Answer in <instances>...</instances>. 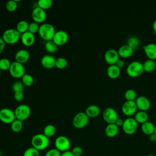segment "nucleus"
Returning <instances> with one entry per match:
<instances>
[{
    "mask_svg": "<svg viewBox=\"0 0 156 156\" xmlns=\"http://www.w3.org/2000/svg\"><path fill=\"white\" fill-rule=\"evenodd\" d=\"M57 45L53 41V40L47 41L44 44V48L46 51L51 54L54 53L57 50Z\"/></svg>",
    "mask_w": 156,
    "mask_h": 156,
    "instance_id": "obj_30",
    "label": "nucleus"
},
{
    "mask_svg": "<svg viewBox=\"0 0 156 156\" xmlns=\"http://www.w3.org/2000/svg\"><path fill=\"white\" fill-rule=\"evenodd\" d=\"M89 117L84 112H78L73 119V125L75 128L82 129L88 123Z\"/></svg>",
    "mask_w": 156,
    "mask_h": 156,
    "instance_id": "obj_6",
    "label": "nucleus"
},
{
    "mask_svg": "<svg viewBox=\"0 0 156 156\" xmlns=\"http://www.w3.org/2000/svg\"><path fill=\"white\" fill-rule=\"evenodd\" d=\"M62 152H60L56 148H52L48 150L44 156H61Z\"/></svg>",
    "mask_w": 156,
    "mask_h": 156,
    "instance_id": "obj_42",
    "label": "nucleus"
},
{
    "mask_svg": "<svg viewBox=\"0 0 156 156\" xmlns=\"http://www.w3.org/2000/svg\"><path fill=\"white\" fill-rule=\"evenodd\" d=\"M14 98L17 101H21L24 99V94L23 92L14 93Z\"/></svg>",
    "mask_w": 156,
    "mask_h": 156,
    "instance_id": "obj_44",
    "label": "nucleus"
},
{
    "mask_svg": "<svg viewBox=\"0 0 156 156\" xmlns=\"http://www.w3.org/2000/svg\"><path fill=\"white\" fill-rule=\"evenodd\" d=\"M39 28H40V26L38 25V23L34 21V22H32L29 24L28 31L31 32L32 34H34L37 32H38Z\"/></svg>",
    "mask_w": 156,
    "mask_h": 156,
    "instance_id": "obj_41",
    "label": "nucleus"
},
{
    "mask_svg": "<svg viewBox=\"0 0 156 156\" xmlns=\"http://www.w3.org/2000/svg\"><path fill=\"white\" fill-rule=\"evenodd\" d=\"M16 119L14 111L9 108L0 110V121L4 124H11Z\"/></svg>",
    "mask_w": 156,
    "mask_h": 156,
    "instance_id": "obj_10",
    "label": "nucleus"
},
{
    "mask_svg": "<svg viewBox=\"0 0 156 156\" xmlns=\"http://www.w3.org/2000/svg\"><path fill=\"white\" fill-rule=\"evenodd\" d=\"M32 18L37 23L43 22L46 18V11L38 7H35L32 12Z\"/></svg>",
    "mask_w": 156,
    "mask_h": 156,
    "instance_id": "obj_15",
    "label": "nucleus"
},
{
    "mask_svg": "<svg viewBox=\"0 0 156 156\" xmlns=\"http://www.w3.org/2000/svg\"><path fill=\"white\" fill-rule=\"evenodd\" d=\"M105 134L110 138H113L117 135L119 132V127L115 123L107 124L105 127Z\"/></svg>",
    "mask_w": 156,
    "mask_h": 156,
    "instance_id": "obj_21",
    "label": "nucleus"
},
{
    "mask_svg": "<svg viewBox=\"0 0 156 156\" xmlns=\"http://www.w3.org/2000/svg\"><path fill=\"white\" fill-rule=\"evenodd\" d=\"M10 127H11V129L12 130V131H13L14 132H20L23 127V121L15 119L11 124H10Z\"/></svg>",
    "mask_w": 156,
    "mask_h": 156,
    "instance_id": "obj_31",
    "label": "nucleus"
},
{
    "mask_svg": "<svg viewBox=\"0 0 156 156\" xmlns=\"http://www.w3.org/2000/svg\"><path fill=\"white\" fill-rule=\"evenodd\" d=\"M85 112L89 118H95L99 115L100 108L97 105L91 104L87 107Z\"/></svg>",
    "mask_w": 156,
    "mask_h": 156,
    "instance_id": "obj_25",
    "label": "nucleus"
},
{
    "mask_svg": "<svg viewBox=\"0 0 156 156\" xmlns=\"http://www.w3.org/2000/svg\"><path fill=\"white\" fill-rule=\"evenodd\" d=\"M122 112L127 116H131L136 112L137 106L135 101L126 100L124 101L121 107Z\"/></svg>",
    "mask_w": 156,
    "mask_h": 156,
    "instance_id": "obj_12",
    "label": "nucleus"
},
{
    "mask_svg": "<svg viewBox=\"0 0 156 156\" xmlns=\"http://www.w3.org/2000/svg\"><path fill=\"white\" fill-rule=\"evenodd\" d=\"M55 148L58 150L60 152H63L69 151L71 147V142L68 138L65 136L60 135L56 138L54 141Z\"/></svg>",
    "mask_w": 156,
    "mask_h": 156,
    "instance_id": "obj_8",
    "label": "nucleus"
},
{
    "mask_svg": "<svg viewBox=\"0 0 156 156\" xmlns=\"http://www.w3.org/2000/svg\"><path fill=\"white\" fill-rule=\"evenodd\" d=\"M143 49L149 59H156V44L154 43H148L143 46Z\"/></svg>",
    "mask_w": 156,
    "mask_h": 156,
    "instance_id": "obj_20",
    "label": "nucleus"
},
{
    "mask_svg": "<svg viewBox=\"0 0 156 156\" xmlns=\"http://www.w3.org/2000/svg\"><path fill=\"white\" fill-rule=\"evenodd\" d=\"M56 132L55 127L52 124L46 125L43 129V134L48 138L53 136Z\"/></svg>",
    "mask_w": 156,
    "mask_h": 156,
    "instance_id": "obj_29",
    "label": "nucleus"
},
{
    "mask_svg": "<svg viewBox=\"0 0 156 156\" xmlns=\"http://www.w3.org/2000/svg\"><path fill=\"white\" fill-rule=\"evenodd\" d=\"M121 73V69L116 65H109L107 69V74L108 76L112 79L117 78Z\"/></svg>",
    "mask_w": 156,
    "mask_h": 156,
    "instance_id": "obj_23",
    "label": "nucleus"
},
{
    "mask_svg": "<svg viewBox=\"0 0 156 156\" xmlns=\"http://www.w3.org/2000/svg\"><path fill=\"white\" fill-rule=\"evenodd\" d=\"M152 27H153V29L156 32V19L154 20V23H153V24H152Z\"/></svg>",
    "mask_w": 156,
    "mask_h": 156,
    "instance_id": "obj_50",
    "label": "nucleus"
},
{
    "mask_svg": "<svg viewBox=\"0 0 156 156\" xmlns=\"http://www.w3.org/2000/svg\"><path fill=\"white\" fill-rule=\"evenodd\" d=\"M154 133L156 135V125H155V131H154Z\"/></svg>",
    "mask_w": 156,
    "mask_h": 156,
    "instance_id": "obj_52",
    "label": "nucleus"
},
{
    "mask_svg": "<svg viewBox=\"0 0 156 156\" xmlns=\"http://www.w3.org/2000/svg\"><path fill=\"white\" fill-rule=\"evenodd\" d=\"M29 58H30L29 52L27 50L23 49H21L17 51L15 55V61L21 64L27 62L29 60Z\"/></svg>",
    "mask_w": 156,
    "mask_h": 156,
    "instance_id": "obj_18",
    "label": "nucleus"
},
{
    "mask_svg": "<svg viewBox=\"0 0 156 156\" xmlns=\"http://www.w3.org/2000/svg\"><path fill=\"white\" fill-rule=\"evenodd\" d=\"M148 114L146 111L139 110L135 113L134 118L138 123L143 124L144 122L148 121Z\"/></svg>",
    "mask_w": 156,
    "mask_h": 156,
    "instance_id": "obj_26",
    "label": "nucleus"
},
{
    "mask_svg": "<svg viewBox=\"0 0 156 156\" xmlns=\"http://www.w3.org/2000/svg\"><path fill=\"white\" fill-rule=\"evenodd\" d=\"M38 7L43 9L46 10L49 9L52 5V0H38L37 2Z\"/></svg>",
    "mask_w": 156,
    "mask_h": 156,
    "instance_id": "obj_33",
    "label": "nucleus"
},
{
    "mask_svg": "<svg viewBox=\"0 0 156 156\" xmlns=\"http://www.w3.org/2000/svg\"><path fill=\"white\" fill-rule=\"evenodd\" d=\"M28 27H29L28 22L26 20H21L17 23L16 29L21 35L22 34L28 31Z\"/></svg>",
    "mask_w": 156,
    "mask_h": 156,
    "instance_id": "obj_28",
    "label": "nucleus"
},
{
    "mask_svg": "<svg viewBox=\"0 0 156 156\" xmlns=\"http://www.w3.org/2000/svg\"><path fill=\"white\" fill-rule=\"evenodd\" d=\"M34 78L32 75L29 74L25 73L24 75L22 77V82L24 86L29 87L34 83Z\"/></svg>",
    "mask_w": 156,
    "mask_h": 156,
    "instance_id": "obj_34",
    "label": "nucleus"
},
{
    "mask_svg": "<svg viewBox=\"0 0 156 156\" xmlns=\"http://www.w3.org/2000/svg\"><path fill=\"white\" fill-rule=\"evenodd\" d=\"M143 71L144 68L143 63L137 60L130 62L126 68L127 74L131 77H137L141 75Z\"/></svg>",
    "mask_w": 156,
    "mask_h": 156,
    "instance_id": "obj_4",
    "label": "nucleus"
},
{
    "mask_svg": "<svg viewBox=\"0 0 156 156\" xmlns=\"http://www.w3.org/2000/svg\"><path fill=\"white\" fill-rule=\"evenodd\" d=\"M9 70L10 75L15 78L22 77L25 74V69L23 65L16 61L11 63Z\"/></svg>",
    "mask_w": 156,
    "mask_h": 156,
    "instance_id": "obj_9",
    "label": "nucleus"
},
{
    "mask_svg": "<svg viewBox=\"0 0 156 156\" xmlns=\"http://www.w3.org/2000/svg\"><path fill=\"white\" fill-rule=\"evenodd\" d=\"M119 58V55L118 50L115 49L110 48L107 49L104 54V59L109 65L116 64Z\"/></svg>",
    "mask_w": 156,
    "mask_h": 156,
    "instance_id": "obj_14",
    "label": "nucleus"
},
{
    "mask_svg": "<svg viewBox=\"0 0 156 156\" xmlns=\"http://www.w3.org/2000/svg\"><path fill=\"white\" fill-rule=\"evenodd\" d=\"M68 38V34L66 31L59 30L55 32L52 40L57 46H63L67 43Z\"/></svg>",
    "mask_w": 156,
    "mask_h": 156,
    "instance_id": "obj_13",
    "label": "nucleus"
},
{
    "mask_svg": "<svg viewBox=\"0 0 156 156\" xmlns=\"http://www.w3.org/2000/svg\"><path fill=\"white\" fill-rule=\"evenodd\" d=\"M124 96L126 100H130V101H135L137 98L136 91L132 88L127 89L125 91Z\"/></svg>",
    "mask_w": 156,
    "mask_h": 156,
    "instance_id": "obj_35",
    "label": "nucleus"
},
{
    "mask_svg": "<svg viewBox=\"0 0 156 156\" xmlns=\"http://www.w3.org/2000/svg\"><path fill=\"white\" fill-rule=\"evenodd\" d=\"M116 65L121 69V68L124 67V65H125V62H124V61L122 59L119 58L118 60L117 61V62L116 63Z\"/></svg>",
    "mask_w": 156,
    "mask_h": 156,
    "instance_id": "obj_46",
    "label": "nucleus"
},
{
    "mask_svg": "<svg viewBox=\"0 0 156 156\" xmlns=\"http://www.w3.org/2000/svg\"><path fill=\"white\" fill-rule=\"evenodd\" d=\"M55 32V29L52 24L43 23L40 26L38 33L41 38L47 41L52 40Z\"/></svg>",
    "mask_w": 156,
    "mask_h": 156,
    "instance_id": "obj_2",
    "label": "nucleus"
},
{
    "mask_svg": "<svg viewBox=\"0 0 156 156\" xmlns=\"http://www.w3.org/2000/svg\"><path fill=\"white\" fill-rule=\"evenodd\" d=\"M39 152V151L35 149L34 147H30L24 151L23 156H40Z\"/></svg>",
    "mask_w": 156,
    "mask_h": 156,
    "instance_id": "obj_37",
    "label": "nucleus"
},
{
    "mask_svg": "<svg viewBox=\"0 0 156 156\" xmlns=\"http://www.w3.org/2000/svg\"><path fill=\"white\" fill-rule=\"evenodd\" d=\"M135 102L137 106L140 110L146 111L151 107V102L148 98L144 96H138L135 99Z\"/></svg>",
    "mask_w": 156,
    "mask_h": 156,
    "instance_id": "obj_16",
    "label": "nucleus"
},
{
    "mask_svg": "<svg viewBox=\"0 0 156 156\" xmlns=\"http://www.w3.org/2000/svg\"><path fill=\"white\" fill-rule=\"evenodd\" d=\"M155 127V125H154V124L152 122L147 121L144 123L141 124V129L142 132L144 134L147 135H150L154 133Z\"/></svg>",
    "mask_w": 156,
    "mask_h": 156,
    "instance_id": "obj_24",
    "label": "nucleus"
},
{
    "mask_svg": "<svg viewBox=\"0 0 156 156\" xmlns=\"http://www.w3.org/2000/svg\"><path fill=\"white\" fill-rule=\"evenodd\" d=\"M12 88L14 93L16 92H23L24 89V85L21 81H16L15 82L12 86Z\"/></svg>",
    "mask_w": 156,
    "mask_h": 156,
    "instance_id": "obj_40",
    "label": "nucleus"
},
{
    "mask_svg": "<svg viewBox=\"0 0 156 156\" xmlns=\"http://www.w3.org/2000/svg\"><path fill=\"white\" fill-rule=\"evenodd\" d=\"M2 38L5 43L13 44L21 39V34L16 29H8L3 32Z\"/></svg>",
    "mask_w": 156,
    "mask_h": 156,
    "instance_id": "obj_3",
    "label": "nucleus"
},
{
    "mask_svg": "<svg viewBox=\"0 0 156 156\" xmlns=\"http://www.w3.org/2000/svg\"><path fill=\"white\" fill-rule=\"evenodd\" d=\"M5 43L3 40L2 37H0V54L3 52L4 48H5Z\"/></svg>",
    "mask_w": 156,
    "mask_h": 156,
    "instance_id": "obj_45",
    "label": "nucleus"
},
{
    "mask_svg": "<svg viewBox=\"0 0 156 156\" xmlns=\"http://www.w3.org/2000/svg\"><path fill=\"white\" fill-rule=\"evenodd\" d=\"M144 71L147 72H151L154 71L156 68V62L155 60L152 59H147L143 63Z\"/></svg>",
    "mask_w": 156,
    "mask_h": 156,
    "instance_id": "obj_27",
    "label": "nucleus"
},
{
    "mask_svg": "<svg viewBox=\"0 0 156 156\" xmlns=\"http://www.w3.org/2000/svg\"><path fill=\"white\" fill-rule=\"evenodd\" d=\"M118 52L119 57H121L122 58L129 57L132 55L133 52V49L127 44H124L118 48Z\"/></svg>",
    "mask_w": 156,
    "mask_h": 156,
    "instance_id": "obj_22",
    "label": "nucleus"
},
{
    "mask_svg": "<svg viewBox=\"0 0 156 156\" xmlns=\"http://www.w3.org/2000/svg\"><path fill=\"white\" fill-rule=\"evenodd\" d=\"M102 117L107 124L115 123L118 118L117 112L115 108L111 107H106L102 112Z\"/></svg>",
    "mask_w": 156,
    "mask_h": 156,
    "instance_id": "obj_11",
    "label": "nucleus"
},
{
    "mask_svg": "<svg viewBox=\"0 0 156 156\" xmlns=\"http://www.w3.org/2000/svg\"><path fill=\"white\" fill-rule=\"evenodd\" d=\"M49 144V138L45 136L43 133H37L32 137V147L39 151L45 150L48 147Z\"/></svg>",
    "mask_w": 156,
    "mask_h": 156,
    "instance_id": "obj_1",
    "label": "nucleus"
},
{
    "mask_svg": "<svg viewBox=\"0 0 156 156\" xmlns=\"http://www.w3.org/2000/svg\"><path fill=\"white\" fill-rule=\"evenodd\" d=\"M123 122H124V120L121 118H118V119H116V122H115V124L119 127V126H122V124H123Z\"/></svg>",
    "mask_w": 156,
    "mask_h": 156,
    "instance_id": "obj_47",
    "label": "nucleus"
},
{
    "mask_svg": "<svg viewBox=\"0 0 156 156\" xmlns=\"http://www.w3.org/2000/svg\"><path fill=\"white\" fill-rule=\"evenodd\" d=\"M21 40L22 43L26 46H30L34 44L35 41L34 34L27 31L21 35Z\"/></svg>",
    "mask_w": 156,
    "mask_h": 156,
    "instance_id": "obj_19",
    "label": "nucleus"
},
{
    "mask_svg": "<svg viewBox=\"0 0 156 156\" xmlns=\"http://www.w3.org/2000/svg\"><path fill=\"white\" fill-rule=\"evenodd\" d=\"M30 107L26 104L19 105L14 110L16 119L21 121H23L29 118L30 115Z\"/></svg>",
    "mask_w": 156,
    "mask_h": 156,
    "instance_id": "obj_7",
    "label": "nucleus"
},
{
    "mask_svg": "<svg viewBox=\"0 0 156 156\" xmlns=\"http://www.w3.org/2000/svg\"><path fill=\"white\" fill-rule=\"evenodd\" d=\"M61 156H74L71 151H67L63 152H62Z\"/></svg>",
    "mask_w": 156,
    "mask_h": 156,
    "instance_id": "obj_48",
    "label": "nucleus"
},
{
    "mask_svg": "<svg viewBox=\"0 0 156 156\" xmlns=\"http://www.w3.org/2000/svg\"><path fill=\"white\" fill-rule=\"evenodd\" d=\"M149 139L151 142L156 141V135L154 133L150 135H149Z\"/></svg>",
    "mask_w": 156,
    "mask_h": 156,
    "instance_id": "obj_49",
    "label": "nucleus"
},
{
    "mask_svg": "<svg viewBox=\"0 0 156 156\" xmlns=\"http://www.w3.org/2000/svg\"><path fill=\"white\" fill-rule=\"evenodd\" d=\"M11 62L7 58H2L0 59V69L2 71H5L9 69Z\"/></svg>",
    "mask_w": 156,
    "mask_h": 156,
    "instance_id": "obj_36",
    "label": "nucleus"
},
{
    "mask_svg": "<svg viewBox=\"0 0 156 156\" xmlns=\"http://www.w3.org/2000/svg\"><path fill=\"white\" fill-rule=\"evenodd\" d=\"M19 1L16 0H10L7 2L5 7L6 9L9 12H14L16 10L18 7V4L17 2Z\"/></svg>",
    "mask_w": 156,
    "mask_h": 156,
    "instance_id": "obj_38",
    "label": "nucleus"
},
{
    "mask_svg": "<svg viewBox=\"0 0 156 156\" xmlns=\"http://www.w3.org/2000/svg\"><path fill=\"white\" fill-rule=\"evenodd\" d=\"M68 62L64 57H58L55 61V66L58 69H63L66 67Z\"/></svg>",
    "mask_w": 156,
    "mask_h": 156,
    "instance_id": "obj_39",
    "label": "nucleus"
},
{
    "mask_svg": "<svg viewBox=\"0 0 156 156\" xmlns=\"http://www.w3.org/2000/svg\"><path fill=\"white\" fill-rule=\"evenodd\" d=\"M1 69H0V76H1Z\"/></svg>",
    "mask_w": 156,
    "mask_h": 156,
    "instance_id": "obj_54",
    "label": "nucleus"
},
{
    "mask_svg": "<svg viewBox=\"0 0 156 156\" xmlns=\"http://www.w3.org/2000/svg\"><path fill=\"white\" fill-rule=\"evenodd\" d=\"M138 122L133 117H127L124 120L122 126L124 132L127 135H132L138 129Z\"/></svg>",
    "mask_w": 156,
    "mask_h": 156,
    "instance_id": "obj_5",
    "label": "nucleus"
},
{
    "mask_svg": "<svg viewBox=\"0 0 156 156\" xmlns=\"http://www.w3.org/2000/svg\"><path fill=\"white\" fill-rule=\"evenodd\" d=\"M56 59L54 56L50 54L43 55L41 58V65L46 69H52L55 66Z\"/></svg>",
    "mask_w": 156,
    "mask_h": 156,
    "instance_id": "obj_17",
    "label": "nucleus"
},
{
    "mask_svg": "<svg viewBox=\"0 0 156 156\" xmlns=\"http://www.w3.org/2000/svg\"><path fill=\"white\" fill-rule=\"evenodd\" d=\"M0 156H2V153L0 151Z\"/></svg>",
    "mask_w": 156,
    "mask_h": 156,
    "instance_id": "obj_53",
    "label": "nucleus"
},
{
    "mask_svg": "<svg viewBox=\"0 0 156 156\" xmlns=\"http://www.w3.org/2000/svg\"><path fill=\"white\" fill-rule=\"evenodd\" d=\"M146 156H156V155H154V154H149Z\"/></svg>",
    "mask_w": 156,
    "mask_h": 156,
    "instance_id": "obj_51",
    "label": "nucleus"
},
{
    "mask_svg": "<svg viewBox=\"0 0 156 156\" xmlns=\"http://www.w3.org/2000/svg\"><path fill=\"white\" fill-rule=\"evenodd\" d=\"M127 44L129 45L132 49L134 50L138 48L140 46V40L139 38L136 36H130L128 39L127 41Z\"/></svg>",
    "mask_w": 156,
    "mask_h": 156,
    "instance_id": "obj_32",
    "label": "nucleus"
},
{
    "mask_svg": "<svg viewBox=\"0 0 156 156\" xmlns=\"http://www.w3.org/2000/svg\"><path fill=\"white\" fill-rule=\"evenodd\" d=\"M71 151L74 156H81L83 153L82 148L79 146L74 147Z\"/></svg>",
    "mask_w": 156,
    "mask_h": 156,
    "instance_id": "obj_43",
    "label": "nucleus"
}]
</instances>
